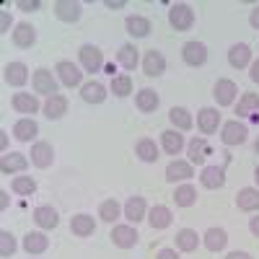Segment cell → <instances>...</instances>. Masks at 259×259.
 <instances>
[{
    "instance_id": "42",
    "label": "cell",
    "mask_w": 259,
    "mask_h": 259,
    "mask_svg": "<svg viewBox=\"0 0 259 259\" xmlns=\"http://www.w3.org/2000/svg\"><path fill=\"white\" fill-rule=\"evenodd\" d=\"M112 94L114 96H130V94H133V78H130V75H114L112 78Z\"/></svg>"
},
{
    "instance_id": "40",
    "label": "cell",
    "mask_w": 259,
    "mask_h": 259,
    "mask_svg": "<svg viewBox=\"0 0 259 259\" xmlns=\"http://www.w3.org/2000/svg\"><path fill=\"white\" fill-rule=\"evenodd\" d=\"M119 212H122V207H119L117 200H104L101 207H99V218H101L104 223H114V221L119 218Z\"/></svg>"
},
{
    "instance_id": "50",
    "label": "cell",
    "mask_w": 259,
    "mask_h": 259,
    "mask_svg": "<svg viewBox=\"0 0 259 259\" xmlns=\"http://www.w3.org/2000/svg\"><path fill=\"white\" fill-rule=\"evenodd\" d=\"M249 231H251L254 236H259V215H254V218L249 221Z\"/></svg>"
},
{
    "instance_id": "3",
    "label": "cell",
    "mask_w": 259,
    "mask_h": 259,
    "mask_svg": "<svg viewBox=\"0 0 259 259\" xmlns=\"http://www.w3.org/2000/svg\"><path fill=\"white\" fill-rule=\"evenodd\" d=\"M246 135H249V130H246V124L239 122V119H231V122H226V124L221 127V140H223V145H241V143H246Z\"/></svg>"
},
{
    "instance_id": "2",
    "label": "cell",
    "mask_w": 259,
    "mask_h": 259,
    "mask_svg": "<svg viewBox=\"0 0 259 259\" xmlns=\"http://www.w3.org/2000/svg\"><path fill=\"white\" fill-rule=\"evenodd\" d=\"M31 85H34V91L36 94H41V96H55L57 94V85H60V80L52 75V70H47V68H39V70H34V75H31Z\"/></svg>"
},
{
    "instance_id": "7",
    "label": "cell",
    "mask_w": 259,
    "mask_h": 259,
    "mask_svg": "<svg viewBox=\"0 0 259 259\" xmlns=\"http://www.w3.org/2000/svg\"><path fill=\"white\" fill-rule=\"evenodd\" d=\"M182 60L189 65V68H202L207 62V47L202 41H187L182 47Z\"/></svg>"
},
{
    "instance_id": "18",
    "label": "cell",
    "mask_w": 259,
    "mask_h": 259,
    "mask_svg": "<svg viewBox=\"0 0 259 259\" xmlns=\"http://www.w3.org/2000/svg\"><path fill=\"white\" fill-rule=\"evenodd\" d=\"M145 215H148L145 197H140V194H133V197L124 202V218H127L130 223H140Z\"/></svg>"
},
{
    "instance_id": "16",
    "label": "cell",
    "mask_w": 259,
    "mask_h": 259,
    "mask_svg": "<svg viewBox=\"0 0 259 259\" xmlns=\"http://www.w3.org/2000/svg\"><path fill=\"white\" fill-rule=\"evenodd\" d=\"M70 231L75 236H80V239H85V236H94L96 233V221H94V215L89 212H78L70 218Z\"/></svg>"
},
{
    "instance_id": "53",
    "label": "cell",
    "mask_w": 259,
    "mask_h": 259,
    "mask_svg": "<svg viewBox=\"0 0 259 259\" xmlns=\"http://www.w3.org/2000/svg\"><path fill=\"white\" fill-rule=\"evenodd\" d=\"M0 145L8 148V135H6V130H0Z\"/></svg>"
},
{
    "instance_id": "1",
    "label": "cell",
    "mask_w": 259,
    "mask_h": 259,
    "mask_svg": "<svg viewBox=\"0 0 259 259\" xmlns=\"http://www.w3.org/2000/svg\"><path fill=\"white\" fill-rule=\"evenodd\" d=\"M168 24L177 31H189L194 26V11L189 3H174L168 8Z\"/></svg>"
},
{
    "instance_id": "44",
    "label": "cell",
    "mask_w": 259,
    "mask_h": 259,
    "mask_svg": "<svg viewBox=\"0 0 259 259\" xmlns=\"http://www.w3.org/2000/svg\"><path fill=\"white\" fill-rule=\"evenodd\" d=\"M18 8L26 11V13H31V11H39L41 3H39V0H18Z\"/></svg>"
},
{
    "instance_id": "17",
    "label": "cell",
    "mask_w": 259,
    "mask_h": 259,
    "mask_svg": "<svg viewBox=\"0 0 259 259\" xmlns=\"http://www.w3.org/2000/svg\"><path fill=\"white\" fill-rule=\"evenodd\" d=\"M161 148L166 150L168 156H179L182 150H184V135L179 133V130H163L161 133Z\"/></svg>"
},
{
    "instance_id": "6",
    "label": "cell",
    "mask_w": 259,
    "mask_h": 259,
    "mask_svg": "<svg viewBox=\"0 0 259 259\" xmlns=\"http://www.w3.org/2000/svg\"><path fill=\"white\" fill-rule=\"evenodd\" d=\"M212 96L218 101V106H231L239 96V85H236L231 78H218V83L212 85Z\"/></svg>"
},
{
    "instance_id": "13",
    "label": "cell",
    "mask_w": 259,
    "mask_h": 259,
    "mask_svg": "<svg viewBox=\"0 0 259 259\" xmlns=\"http://www.w3.org/2000/svg\"><path fill=\"white\" fill-rule=\"evenodd\" d=\"M194 177V168H192V163L189 161H171L168 166H166V182H171V184H177V182H187V179H192Z\"/></svg>"
},
{
    "instance_id": "43",
    "label": "cell",
    "mask_w": 259,
    "mask_h": 259,
    "mask_svg": "<svg viewBox=\"0 0 259 259\" xmlns=\"http://www.w3.org/2000/svg\"><path fill=\"white\" fill-rule=\"evenodd\" d=\"M16 251V239L11 231H0V256H11Z\"/></svg>"
},
{
    "instance_id": "37",
    "label": "cell",
    "mask_w": 259,
    "mask_h": 259,
    "mask_svg": "<svg viewBox=\"0 0 259 259\" xmlns=\"http://www.w3.org/2000/svg\"><path fill=\"white\" fill-rule=\"evenodd\" d=\"M117 62L122 65L124 70H135V68H138V62H140V57H138V47H135V45H122L119 52H117Z\"/></svg>"
},
{
    "instance_id": "39",
    "label": "cell",
    "mask_w": 259,
    "mask_h": 259,
    "mask_svg": "<svg viewBox=\"0 0 259 259\" xmlns=\"http://www.w3.org/2000/svg\"><path fill=\"white\" fill-rule=\"evenodd\" d=\"M254 112H259V96L256 94H244L239 99V106H236V114H239V117H249Z\"/></svg>"
},
{
    "instance_id": "36",
    "label": "cell",
    "mask_w": 259,
    "mask_h": 259,
    "mask_svg": "<svg viewBox=\"0 0 259 259\" xmlns=\"http://www.w3.org/2000/svg\"><path fill=\"white\" fill-rule=\"evenodd\" d=\"M207 153H210V148H207V140H205V138H194V140L187 145L189 163H205Z\"/></svg>"
},
{
    "instance_id": "23",
    "label": "cell",
    "mask_w": 259,
    "mask_h": 259,
    "mask_svg": "<svg viewBox=\"0 0 259 259\" xmlns=\"http://www.w3.org/2000/svg\"><path fill=\"white\" fill-rule=\"evenodd\" d=\"M202 244L207 251H223L226 244H228V233L226 228H207L205 236H202Z\"/></svg>"
},
{
    "instance_id": "55",
    "label": "cell",
    "mask_w": 259,
    "mask_h": 259,
    "mask_svg": "<svg viewBox=\"0 0 259 259\" xmlns=\"http://www.w3.org/2000/svg\"><path fill=\"white\" fill-rule=\"evenodd\" d=\"M254 150H256V156H259V138H256V143H254Z\"/></svg>"
},
{
    "instance_id": "11",
    "label": "cell",
    "mask_w": 259,
    "mask_h": 259,
    "mask_svg": "<svg viewBox=\"0 0 259 259\" xmlns=\"http://www.w3.org/2000/svg\"><path fill=\"white\" fill-rule=\"evenodd\" d=\"M197 127H200L202 135L218 133V127H221V114H218V109H212V106H202V109L197 112Z\"/></svg>"
},
{
    "instance_id": "20",
    "label": "cell",
    "mask_w": 259,
    "mask_h": 259,
    "mask_svg": "<svg viewBox=\"0 0 259 259\" xmlns=\"http://www.w3.org/2000/svg\"><path fill=\"white\" fill-rule=\"evenodd\" d=\"M228 65H231V68H236V70L249 68V65H251V50H249V45H233L228 50Z\"/></svg>"
},
{
    "instance_id": "45",
    "label": "cell",
    "mask_w": 259,
    "mask_h": 259,
    "mask_svg": "<svg viewBox=\"0 0 259 259\" xmlns=\"http://www.w3.org/2000/svg\"><path fill=\"white\" fill-rule=\"evenodd\" d=\"M156 259H179V254H177V249H161L156 254Z\"/></svg>"
},
{
    "instance_id": "19",
    "label": "cell",
    "mask_w": 259,
    "mask_h": 259,
    "mask_svg": "<svg viewBox=\"0 0 259 259\" xmlns=\"http://www.w3.org/2000/svg\"><path fill=\"white\" fill-rule=\"evenodd\" d=\"M236 205L244 212H256L259 210V189L256 187H244L236 194Z\"/></svg>"
},
{
    "instance_id": "5",
    "label": "cell",
    "mask_w": 259,
    "mask_h": 259,
    "mask_svg": "<svg viewBox=\"0 0 259 259\" xmlns=\"http://www.w3.org/2000/svg\"><path fill=\"white\" fill-rule=\"evenodd\" d=\"M78 57H80V65L85 73H99L104 68V52L94 45H83L78 50Z\"/></svg>"
},
{
    "instance_id": "52",
    "label": "cell",
    "mask_w": 259,
    "mask_h": 259,
    "mask_svg": "<svg viewBox=\"0 0 259 259\" xmlns=\"http://www.w3.org/2000/svg\"><path fill=\"white\" fill-rule=\"evenodd\" d=\"M0 207H3V210L8 207V192H6V189L0 192Z\"/></svg>"
},
{
    "instance_id": "21",
    "label": "cell",
    "mask_w": 259,
    "mask_h": 259,
    "mask_svg": "<svg viewBox=\"0 0 259 259\" xmlns=\"http://www.w3.org/2000/svg\"><path fill=\"white\" fill-rule=\"evenodd\" d=\"M171 221H174V215H171V210L166 205H153L148 210V223L153 226L156 231H163L171 226Z\"/></svg>"
},
{
    "instance_id": "14",
    "label": "cell",
    "mask_w": 259,
    "mask_h": 259,
    "mask_svg": "<svg viewBox=\"0 0 259 259\" xmlns=\"http://www.w3.org/2000/svg\"><path fill=\"white\" fill-rule=\"evenodd\" d=\"M3 78L8 85H13V89H21L26 80H29V68L24 62H8L6 70H3Z\"/></svg>"
},
{
    "instance_id": "47",
    "label": "cell",
    "mask_w": 259,
    "mask_h": 259,
    "mask_svg": "<svg viewBox=\"0 0 259 259\" xmlns=\"http://www.w3.org/2000/svg\"><path fill=\"white\" fill-rule=\"evenodd\" d=\"M249 24H251L254 29H259V6H254V11L249 13Z\"/></svg>"
},
{
    "instance_id": "51",
    "label": "cell",
    "mask_w": 259,
    "mask_h": 259,
    "mask_svg": "<svg viewBox=\"0 0 259 259\" xmlns=\"http://www.w3.org/2000/svg\"><path fill=\"white\" fill-rule=\"evenodd\" d=\"M124 0H106V8H122Z\"/></svg>"
},
{
    "instance_id": "38",
    "label": "cell",
    "mask_w": 259,
    "mask_h": 259,
    "mask_svg": "<svg viewBox=\"0 0 259 259\" xmlns=\"http://www.w3.org/2000/svg\"><path fill=\"white\" fill-rule=\"evenodd\" d=\"M174 202H177L179 207H192L194 202H197V189H194L192 184H182V187H177V192H174Z\"/></svg>"
},
{
    "instance_id": "10",
    "label": "cell",
    "mask_w": 259,
    "mask_h": 259,
    "mask_svg": "<svg viewBox=\"0 0 259 259\" xmlns=\"http://www.w3.org/2000/svg\"><path fill=\"white\" fill-rule=\"evenodd\" d=\"M109 239H112V244L114 246H119V249H133L135 244H138V231L133 228V226H114L112 228V233H109Z\"/></svg>"
},
{
    "instance_id": "22",
    "label": "cell",
    "mask_w": 259,
    "mask_h": 259,
    "mask_svg": "<svg viewBox=\"0 0 259 259\" xmlns=\"http://www.w3.org/2000/svg\"><path fill=\"white\" fill-rule=\"evenodd\" d=\"M13 135H16V140H21V143H31V140L39 135V124H36L31 117H24V119H18V122L13 124Z\"/></svg>"
},
{
    "instance_id": "29",
    "label": "cell",
    "mask_w": 259,
    "mask_h": 259,
    "mask_svg": "<svg viewBox=\"0 0 259 259\" xmlns=\"http://www.w3.org/2000/svg\"><path fill=\"white\" fill-rule=\"evenodd\" d=\"M11 104L18 114H36L39 112V99L34 94H13Z\"/></svg>"
},
{
    "instance_id": "24",
    "label": "cell",
    "mask_w": 259,
    "mask_h": 259,
    "mask_svg": "<svg viewBox=\"0 0 259 259\" xmlns=\"http://www.w3.org/2000/svg\"><path fill=\"white\" fill-rule=\"evenodd\" d=\"M200 182H202V187H207V189H221V187L226 184V171H223V166H205L202 174H200Z\"/></svg>"
},
{
    "instance_id": "48",
    "label": "cell",
    "mask_w": 259,
    "mask_h": 259,
    "mask_svg": "<svg viewBox=\"0 0 259 259\" xmlns=\"http://www.w3.org/2000/svg\"><path fill=\"white\" fill-rule=\"evenodd\" d=\"M8 24H11V16L3 11V16H0V34H6V31H8Z\"/></svg>"
},
{
    "instance_id": "26",
    "label": "cell",
    "mask_w": 259,
    "mask_h": 259,
    "mask_svg": "<svg viewBox=\"0 0 259 259\" xmlns=\"http://www.w3.org/2000/svg\"><path fill=\"white\" fill-rule=\"evenodd\" d=\"M24 249L26 254H45L50 249V239L41 231H29L24 236Z\"/></svg>"
},
{
    "instance_id": "46",
    "label": "cell",
    "mask_w": 259,
    "mask_h": 259,
    "mask_svg": "<svg viewBox=\"0 0 259 259\" xmlns=\"http://www.w3.org/2000/svg\"><path fill=\"white\" fill-rule=\"evenodd\" d=\"M249 78H251L254 83H259V60H254V62H251V68H249Z\"/></svg>"
},
{
    "instance_id": "15",
    "label": "cell",
    "mask_w": 259,
    "mask_h": 259,
    "mask_svg": "<svg viewBox=\"0 0 259 259\" xmlns=\"http://www.w3.org/2000/svg\"><path fill=\"white\" fill-rule=\"evenodd\" d=\"M34 223L39 228H45V231H52V228L60 226V215H57V210L52 205H39L34 210Z\"/></svg>"
},
{
    "instance_id": "41",
    "label": "cell",
    "mask_w": 259,
    "mask_h": 259,
    "mask_svg": "<svg viewBox=\"0 0 259 259\" xmlns=\"http://www.w3.org/2000/svg\"><path fill=\"white\" fill-rule=\"evenodd\" d=\"M11 189H13L16 194H21V197H31V194L36 192V182H34L31 177H16V179L11 182Z\"/></svg>"
},
{
    "instance_id": "33",
    "label": "cell",
    "mask_w": 259,
    "mask_h": 259,
    "mask_svg": "<svg viewBox=\"0 0 259 259\" xmlns=\"http://www.w3.org/2000/svg\"><path fill=\"white\" fill-rule=\"evenodd\" d=\"M202 244V239L197 236V231H192V228H182L177 233V249L179 251H197V246Z\"/></svg>"
},
{
    "instance_id": "27",
    "label": "cell",
    "mask_w": 259,
    "mask_h": 259,
    "mask_svg": "<svg viewBox=\"0 0 259 259\" xmlns=\"http://www.w3.org/2000/svg\"><path fill=\"white\" fill-rule=\"evenodd\" d=\"M124 29L130 36H135V39H145L150 34V21L145 16H127L124 18Z\"/></svg>"
},
{
    "instance_id": "30",
    "label": "cell",
    "mask_w": 259,
    "mask_h": 259,
    "mask_svg": "<svg viewBox=\"0 0 259 259\" xmlns=\"http://www.w3.org/2000/svg\"><path fill=\"white\" fill-rule=\"evenodd\" d=\"M168 119H171V124H174V130H179V133H187V130H192V124H194L189 109H184V106H171Z\"/></svg>"
},
{
    "instance_id": "34",
    "label": "cell",
    "mask_w": 259,
    "mask_h": 259,
    "mask_svg": "<svg viewBox=\"0 0 259 259\" xmlns=\"http://www.w3.org/2000/svg\"><path fill=\"white\" fill-rule=\"evenodd\" d=\"M65 112H68V99H65L62 94H55L45 101V117L47 119H60Z\"/></svg>"
},
{
    "instance_id": "49",
    "label": "cell",
    "mask_w": 259,
    "mask_h": 259,
    "mask_svg": "<svg viewBox=\"0 0 259 259\" xmlns=\"http://www.w3.org/2000/svg\"><path fill=\"white\" fill-rule=\"evenodd\" d=\"M226 259H254L251 254H246V251H231Z\"/></svg>"
},
{
    "instance_id": "9",
    "label": "cell",
    "mask_w": 259,
    "mask_h": 259,
    "mask_svg": "<svg viewBox=\"0 0 259 259\" xmlns=\"http://www.w3.org/2000/svg\"><path fill=\"white\" fill-rule=\"evenodd\" d=\"M29 156H31V163L36 168H50L55 163V148L50 143H45V140H39V143L31 145V153Z\"/></svg>"
},
{
    "instance_id": "35",
    "label": "cell",
    "mask_w": 259,
    "mask_h": 259,
    "mask_svg": "<svg viewBox=\"0 0 259 259\" xmlns=\"http://www.w3.org/2000/svg\"><path fill=\"white\" fill-rule=\"evenodd\" d=\"M135 156H138L140 161H145V163H156V161H158V145H156V140H150V138L138 140Z\"/></svg>"
},
{
    "instance_id": "8",
    "label": "cell",
    "mask_w": 259,
    "mask_h": 259,
    "mask_svg": "<svg viewBox=\"0 0 259 259\" xmlns=\"http://www.w3.org/2000/svg\"><path fill=\"white\" fill-rule=\"evenodd\" d=\"M143 73H145L148 78H158V75H163V73H166V57H163V52H158V50H148L145 57H143Z\"/></svg>"
},
{
    "instance_id": "25",
    "label": "cell",
    "mask_w": 259,
    "mask_h": 259,
    "mask_svg": "<svg viewBox=\"0 0 259 259\" xmlns=\"http://www.w3.org/2000/svg\"><path fill=\"white\" fill-rule=\"evenodd\" d=\"M29 168V158L24 153H6L0 158V171L3 174H18V171H26Z\"/></svg>"
},
{
    "instance_id": "32",
    "label": "cell",
    "mask_w": 259,
    "mask_h": 259,
    "mask_svg": "<svg viewBox=\"0 0 259 259\" xmlns=\"http://www.w3.org/2000/svg\"><path fill=\"white\" fill-rule=\"evenodd\" d=\"M158 104H161V99H158V94L153 91V89H143V91H138L135 94V106L140 112H156L158 109Z\"/></svg>"
},
{
    "instance_id": "54",
    "label": "cell",
    "mask_w": 259,
    "mask_h": 259,
    "mask_svg": "<svg viewBox=\"0 0 259 259\" xmlns=\"http://www.w3.org/2000/svg\"><path fill=\"white\" fill-rule=\"evenodd\" d=\"M254 179H256V184H259V166L254 168Z\"/></svg>"
},
{
    "instance_id": "4",
    "label": "cell",
    "mask_w": 259,
    "mask_h": 259,
    "mask_svg": "<svg viewBox=\"0 0 259 259\" xmlns=\"http://www.w3.org/2000/svg\"><path fill=\"white\" fill-rule=\"evenodd\" d=\"M55 73H57V80H60L62 85H68V89H73V85H80V83H83L80 68H78L75 62H70V60H60L57 68H55Z\"/></svg>"
},
{
    "instance_id": "31",
    "label": "cell",
    "mask_w": 259,
    "mask_h": 259,
    "mask_svg": "<svg viewBox=\"0 0 259 259\" xmlns=\"http://www.w3.org/2000/svg\"><path fill=\"white\" fill-rule=\"evenodd\" d=\"M80 96H83L85 104H101L106 99V89L99 80H89V83L80 85Z\"/></svg>"
},
{
    "instance_id": "12",
    "label": "cell",
    "mask_w": 259,
    "mask_h": 259,
    "mask_svg": "<svg viewBox=\"0 0 259 259\" xmlns=\"http://www.w3.org/2000/svg\"><path fill=\"white\" fill-rule=\"evenodd\" d=\"M80 13H83V6L75 3V0H57L55 3V16L60 21H65V24H75Z\"/></svg>"
},
{
    "instance_id": "28",
    "label": "cell",
    "mask_w": 259,
    "mask_h": 259,
    "mask_svg": "<svg viewBox=\"0 0 259 259\" xmlns=\"http://www.w3.org/2000/svg\"><path fill=\"white\" fill-rule=\"evenodd\" d=\"M34 41H36V29L31 24H18L13 29V45L16 47L29 50V47H34Z\"/></svg>"
}]
</instances>
